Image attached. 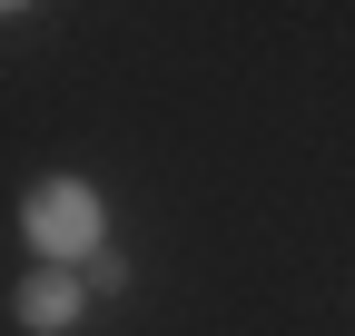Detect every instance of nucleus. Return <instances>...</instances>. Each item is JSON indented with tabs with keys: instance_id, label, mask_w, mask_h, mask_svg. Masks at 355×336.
Listing matches in <instances>:
<instances>
[{
	"instance_id": "f03ea898",
	"label": "nucleus",
	"mask_w": 355,
	"mask_h": 336,
	"mask_svg": "<svg viewBox=\"0 0 355 336\" xmlns=\"http://www.w3.org/2000/svg\"><path fill=\"white\" fill-rule=\"evenodd\" d=\"M79 307H89V297H79V277H69V267H40V277L20 287V326H30V336L79 326Z\"/></svg>"
},
{
	"instance_id": "f257e3e1",
	"label": "nucleus",
	"mask_w": 355,
	"mask_h": 336,
	"mask_svg": "<svg viewBox=\"0 0 355 336\" xmlns=\"http://www.w3.org/2000/svg\"><path fill=\"white\" fill-rule=\"evenodd\" d=\"M20 228H30V247H40L50 267H79V258H99L109 208H99V188H89V178H40L30 208H20Z\"/></svg>"
}]
</instances>
